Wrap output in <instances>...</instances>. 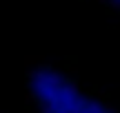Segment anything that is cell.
I'll return each mask as SVG.
<instances>
[{"label": "cell", "mask_w": 120, "mask_h": 113, "mask_svg": "<svg viewBox=\"0 0 120 113\" xmlns=\"http://www.w3.org/2000/svg\"><path fill=\"white\" fill-rule=\"evenodd\" d=\"M27 100L36 113H116L102 95L76 78L38 62L25 75Z\"/></svg>", "instance_id": "6da1fadb"}, {"label": "cell", "mask_w": 120, "mask_h": 113, "mask_svg": "<svg viewBox=\"0 0 120 113\" xmlns=\"http://www.w3.org/2000/svg\"><path fill=\"white\" fill-rule=\"evenodd\" d=\"M105 2H109L111 7H116V9H120V0H105Z\"/></svg>", "instance_id": "7a4b0ae2"}, {"label": "cell", "mask_w": 120, "mask_h": 113, "mask_svg": "<svg viewBox=\"0 0 120 113\" xmlns=\"http://www.w3.org/2000/svg\"><path fill=\"white\" fill-rule=\"evenodd\" d=\"M0 113H9L7 109H4V104H2V102H0Z\"/></svg>", "instance_id": "3957f363"}]
</instances>
